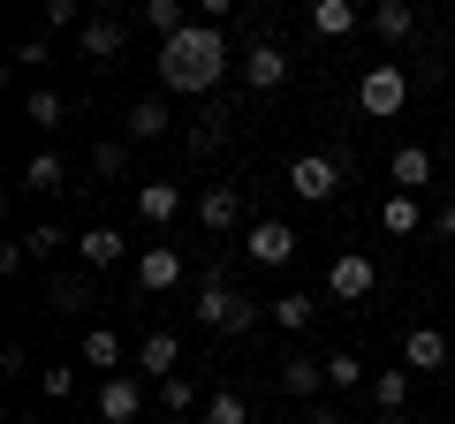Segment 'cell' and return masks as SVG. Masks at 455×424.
<instances>
[{
	"label": "cell",
	"instance_id": "34",
	"mask_svg": "<svg viewBox=\"0 0 455 424\" xmlns=\"http://www.w3.org/2000/svg\"><path fill=\"white\" fill-rule=\"evenodd\" d=\"M68 394H76V372L68 364H46V402H68Z\"/></svg>",
	"mask_w": 455,
	"mask_h": 424
},
{
	"label": "cell",
	"instance_id": "31",
	"mask_svg": "<svg viewBox=\"0 0 455 424\" xmlns=\"http://www.w3.org/2000/svg\"><path fill=\"white\" fill-rule=\"evenodd\" d=\"M326 387H372V379H364V357L334 349V357H326Z\"/></svg>",
	"mask_w": 455,
	"mask_h": 424
},
{
	"label": "cell",
	"instance_id": "39",
	"mask_svg": "<svg viewBox=\"0 0 455 424\" xmlns=\"http://www.w3.org/2000/svg\"><path fill=\"white\" fill-rule=\"evenodd\" d=\"M448 372H455V364H448Z\"/></svg>",
	"mask_w": 455,
	"mask_h": 424
},
{
	"label": "cell",
	"instance_id": "18",
	"mask_svg": "<svg viewBox=\"0 0 455 424\" xmlns=\"http://www.w3.org/2000/svg\"><path fill=\"white\" fill-rule=\"evenodd\" d=\"M357 0H311V31H319V38H349V31H357Z\"/></svg>",
	"mask_w": 455,
	"mask_h": 424
},
{
	"label": "cell",
	"instance_id": "24",
	"mask_svg": "<svg viewBox=\"0 0 455 424\" xmlns=\"http://www.w3.org/2000/svg\"><path fill=\"white\" fill-rule=\"evenodd\" d=\"M311 310H319V303H311V295H296V288H289V295H274V303H266V318H274L281 334H304V326H311Z\"/></svg>",
	"mask_w": 455,
	"mask_h": 424
},
{
	"label": "cell",
	"instance_id": "20",
	"mask_svg": "<svg viewBox=\"0 0 455 424\" xmlns=\"http://www.w3.org/2000/svg\"><path fill=\"white\" fill-rule=\"evenodd\" d=\"M46 303L61 310V318H76V310L92 303V273H53L46 280Z\"/></svg>",
	"mask_w": 455,
	"mask_h": 424
},
{
	"label": "cell",
	"instance_id": "22",
	"mask_svg": "<svg viewBox=\"0 0 455 424\" xmlns=\"http://www.w3.org/2000/svg\"><path fill=\"white\" fill-rule=\"evenodd\" d=\"M122 122H130V145H152V137H167V98H137Z\"/></svg>",
	"mask_w": 455,
	"mask_h": 424
},
{
	"label": "cell",
	"instance_id": "23",
	"mask_svg": "<svg viewBox=\"0 0 455 424\" xmlns=\"http://www.w3.org/2000/svg\"><path fill=\"white\" fill-rule=\"evenodd\" d=\"M23 190H38V197H53V190H68V167H61V152H38V160L23 167Z\"/></svg>",
	"mask_w": 455,
	"mask_h": 424
},
{
	"label": "cell",
	"instance_id": "19",
	"mask_svg": "<svg viewBox=\"0 0 455 424\" xmlns=\"http://www.w3.org/2000/svg\"><path fill=\"white\" fill-rule=\"evenodd\" d=\"M84 364H99V379H122V334L92 326V334H84Z\"/></svg>",
	"mask_w": 455,
	"mask_h": 424
},
{
	"label": "cell",
	"instance_id": "30",
	"mask_svg": "<svg viewBox=\"0 0 455 424\" xmlns=\"http://www.w3.org/2000/svg\"><path fill=\"white\" fill-rule=\"evenodd\" d=\"M92 167H99V182H107V175H130V137H99Z\"/></svg>",
	"mask_w": 455,
	"mask_h": 424
},
{
	"label": "cell",
	"instance_id": "8",
	"mask_svg": "<svg viewBox=\"0 0 455 424\" xmlns=\"http://www.w3.org/2000/svg\"><path fill=\"white\" fill-rule=\"evenodd\" d=\"M448 364H455V349H448L440 326H410L403 334V372H448Z\"/></svg>",
	"mask_w": 455,
	"mask_h": 424
},
{
	"label": "cell",
	"instance_id": "33",
	"mask_svg": "<svg viewBox=\"0 0 455 424\" xmlns=\"http://www.w3.org/2000/svg\"><path fill=\"white\" fill-rule=\"evenodd\" d=\"M46 31H84V16H76V0H46Z\"/></svg>",
	"mask_w": 455,
	"mask_h": 424
},
{
	"label": "cell",
	"instance_id": "25",
	"mask_svg": "<svg viewBox=\"0 0 455 424\" xmlns=\"http://www.w3.org/2000/svg\"><path fill=\"white\" fill-rule=\"evenodd\" d=\"M61 114H68V98L53 91V83H38V91L23 98V122H38V130H61Z\"/></svg>",
	"mask_w": 455,
	"mask_h": 424
},
{
	"label": "cell",
	"instance_id": "35",
	"mask_svg": "<svg viewBox=\"0 0 455 424\" xmlns=\"http://www.w3.org/2000/svg\"><path fill=\"white\" fill-rule=\"evenodd\" d=\"M38 61H46V38H23V46H16V61H8V68H38Z\"/></svg>",
	"mask_w": 455,
	"mask_h": 424
},
{
	"label": "cell",
	"instance_id": "12",
	"mask_svg": "<svg viewBox=\"0 0 455 424\" xmlns=\"http://www.w3.org/2000/svg\"><path fill=\"white\" fill-rule=\"evenodd\" d=\"M137 409H145V387H137L130 372L99 379V424H137Z\"/></svg>",
	"mask_w": 455,
	"mask_h": 424
},
{
	"label": "cell",
	"instance_id": "17",
	"mask_svg": "<svg viewBox=\"0 0 455 424\" xmlns=\"http://www.w3.org/2000/svg\"><path fill=\"white\" fill-rule=\"evenodd\" d=\"M319 387H326V357H289L281 364V394H289V402H311Z\"/></svg>",
	"mask_w": 455,
	"mask_h": 424
},
{
	"label": "cell",
	"instance_id": "37",
	"mask_svg": "<svg viewBox=\"0 0 455 424\" xmlns=\"http://www.w3.org/2000/svg\"><path fill=\"white\" fill-rule=\"evenodd\" d=\"M304 424H341V417H334V409H311V417H304Z\"/></svg>",
	"mask_w": 455,
	"mask_h": 424
},
{
	"label": "cell",
	"instance_id": "1",
	"mask_svg": "<svg viewBox=\"0 0 455 424\" xmlns=\"http://www.w3.org/2000/svg\"><path fill=\"white\" fill-rule=\"evenodd\" d=\"M220 68H228V31H212V23H190L182 38L160 46V83L175 98H205L220 83Z\"/></svg>",
	"mask_w": 455,
	"mask_h": 424
},
{
	"label": "cell",
	"instance_id": "36",
	"mask_svg": "<svg viewBox=\"0 0 455 424\" xmlns=\"http://www.w3.org/2000/svg\"><path fill=\"white\" fill-rule=\"evenodd\" d=\"M433 228H440V235L455 243V205H440V212H433Z\"/></svg>",
	"mask_w": 455,
	"mask_h": 424
},
{
	"label": "cell",
	"instance_id": "28",
	"mask_svg": "<svg viewBox=\"0 0 455 424\" xmlns=\"http://www.w3.org/2000/svg\"><path fill=\"white\" fill-rule=\"evenodd\" d=\"M372 31H379V38H410V31H418L410 0H379V8H372Z\"/></svg>",
	"mask_w": 455,
	"mask_h": 424
},
{
	"label": "cell",
	"instance_id": "16",
	"mask_svg": "<svg viewBox=\"0 0 455 424\" xmlns=\"http://www.w3.org/2000/svg\"><path fill=\"white\" fill-rule=\"evenodd\" d=\"M387 175H395V190H403V197H418L425 182H433V152H425V145H403V152L387 160Z\"/></svg>",
	"mask_w": 455,
	"mask_h": 424
},
{
	"label": "cell",
	"instance_id": "38",
	"mask_svg": "<svg viewBox=\"0 0 455 424\" xmlns=\"http://www.w3.org/2000/svg\"><path fill=\"white\" fill-rule=\"evenodd\" d=\"M372 424H410V417H372Z\"/></svg>",
	"mask_w": 455,
	"mask_h": 424
},
{
	"label": "cell",
	"instance_id": "15",
	"mask_svg": "<svg viewBox=\"0 0 455 424\" xmlns=\"http://www.w3.org/2000/svg\"><path fill=\"white\" fill-rule=\"evenodd\" d=\"M182 212V182H137V220L145 228H175Z\"/></svg>",
	"mask_w": 455,
	"mask_h": 424
},
{
	"label": "cell",
	"instance_id": "9",
	"mask_svg": "<svg viewBox=\"0 0 455 424\" xmlns=\"http://www.w3.org/2000/svg\"><path fill=\"white\" fill-rule=\"evenodd\" d=\"M197 220H205L212 235H235V228H243V190H235V182H205V197H197Z\"/></svg>",
	"mask_w": 455,
	"mask_h": 424
},
{
	"label": "cell",
	"instance_id": "14",
	"mask_svg": "<svg viewBox=\"0 0 455 424\" xmlns=\"http://www.w3.org/2000/svg\"><path fill=\"white\" fill-rule=\"evenodd\" d=\"M137 372L160 379V387L182 379V342H175V334H145V342H137Z\"/></svg>",
	"mask_w": 455,
	"mask_h": 424
},
{
	"label": "cell",
	"instance_id": "26",
	"mask_svg": "<svg viewBox=\"0 0 455 424\" xmlns=\"http://www.w3.org/2000/svg\"><path fill=\"white\" fill-rule=\"evenodd\" d=\"M379 228H387V235H418V228H425V212H418V197H403V190H395L387 205H379Z\"/></svg>",
	"mask_w": 455,
	"mask_h": 424
},
{
	"label": "cell",
	"instance_id": "6",
	"mask_svg": "<svg viewBox=\"0 0 455 424\" xmlns=\"http://www.w3.org/2000/svg\"><path fill=\"white\" fill-rule=\"evenodd\" d=\"M243 258L266 265V273L289 265V258H296V228H289V220H251V228H243Z\"/></svg>",
	"mask_w": 455,
	"mask_h": 424
},
{
	"label": "cell",
	"instance_id": "10",
	"mask_svg": "<svg viewBox=\"0 0 455 424\" xmlns=\"http://www.w3.org/2000/svg\"><path fill=\"white\" fill-rule=\"evenodd\" d=\"M122 46H130V31H122L114 16H84V31H76V53H84L92 68H114V53H122Z\"/></svg>",
	"mask_w": 455,
	"mask_h": 424
},
{
	"label": "cell",
	"instance_id": "21",
	"mask_svg": "<svg viewBox=\"0 0 455 424\" xmlns=\"http://www.w3.org/2000/svg\"><path fill=\"white\" fill-rule=\"evenodd\" d=\"M410 379H418V372H403V364L372 372V402H379V417H403V402H410Z\"/></svg>",
	"mask_w": 455,
	"mask_h": 424
},
{
	"label": "cell",
	"instance_id": "2",
	"mask_svg": "<svg viewBox=\"0 0 455 424\" xmlns=\"http://www.w3.org/2000/svg\"><path fill=\"white\" fill-rule=\"evenodd\" d=\"M190 310H197V326H212V334H251V326L266 318V303H251L243 288H228L220 273L197 280V303H190Z\"/></svg>",
	"mask_w": 455,
	"mask_h": 424
},
{
	"label": "cell",
	"instance_id": "27",
	"mask_svg": "<svg viewBox=\"0 0 455 424\" xmlns=\"http://www.w3.org/2000/svg\"><path fill=\"white\" fill-rule=\"evenodd\" d=\"M160 409H167V417H205V394H197L190 379H167V387H160Z\"/></svg>",
	"mask_w": 455,
	"mask_h": 424
},
{
	"label": "cell",
	"instance_id": "7",
	"mask_svg": "<svg viewBox=\"0 0 455 424\" xmlns=\"http://www.w3.org/2000/svg\"><path fill=\"white\" fill-rule=\"evenodd\" d=\"M289 190L304 197V205H326V197L341 190V160H326V152H304V160H289Z\"/></svg>",
	"mask_w": 455,
	"mask_h": 424
},
{
	"label": "cell",
	"instance_id": "29",
	"mask_svg": "<svg viewBox=\"0 0 455 424\" xmlns=\"http://www.w3.org/2000/svg\"><path fill=\"white\" fill-rule=\"evenodd\" d=\"M68 243H76V235H68V228H53V220H46V228H31V235H23V250H31L38 265H53V258L68 250Z\"/></svg>",
	"mask_w": 455,
	"mask_h": 424
},
{
	"label": "cell",
	"instance_id": "4",
	"mask_svg": "<svg viewBox=\"0 0 455 424\" xmlns=\"http://www.w3.org/2000/svg\"><path fill=\"white\" fill-rule=\"evenodd\" d=\"M182 280H190V265H182L175 243H145V250H137V288H145V295H175Z\"/></svg>",
	"mask_w": 455,
	"mask_h": 424
},
{
	"label": "cell",
	"instance_id": "5",
	"mask_svg": "<svg viewBox=\"0 0 455 424\" xmlns=\"http://www.w3.org/2000/svg\"><path fill=\"white\" fill-rule=\"evenodd\" d=\"M372 288H379V265L364 258V250H341V258L326 265V295H334V303H364Z\"/></svg>",
	"mask_w": 455,
	"mask_h": 424
},
{
	"label": "cell",
	"instance_id": "3",
	"mask_svg": "<svg viewBox=\"0 0 455 424\" xmlns=\"http://www.w3.org/2000/svg\"><path fill=\"white\" fill-rule=\"evenodd\" d=\"M357 106H364L372 122L403 114V106H410V76H403V61H372V68H364V83H357Z\"/></svg>",
	"mask_w": 455,
	"mask_h": 424
},
{
	"label": "cell",
	"instance_id": "11",
	"mask_svg": "<svg viewBox=\"0 0 455 424\" xmlns=\"http://www.w3.org/2000/svg\"><path fill=\"white\" fill-rule=\"evenodd\" d=\"M76 258H84V273H107V265L130 258V235L99 220V228H84V235H76Z\"/></svg>",
	"mask_w": 455,
	"mask_h": 424
},
{
	"label": "cell",
	"instance_id": "13",
	"mask_svg": "<svg viewBox=\"0 0 455 424\" xmlns=\"http://www.w3.org/2000/svg\"><path fill=\"white\" fill-rule=\"evenodd\" d=\"M243 83L251 91H281V83H289V53H281L274 38H259V46L243 53Z\"/></svg>",
	"mask_w": 455,
	"mask_h": 424
},
{
	"label": "cell",
	"instance_id": "32",
	"mask_svg": "<svg viewBox=\"0 0 455 424\" xmlns=\"http://www.w3.org/2000/svg\"><path fill=\"white\" fill-rule=\"evenodd\" d=\"M205 424H251V402L243 394H205Z\"/></svg>",
	"mask_w": 455,
	"mask_h": 424
}]
</instances>
